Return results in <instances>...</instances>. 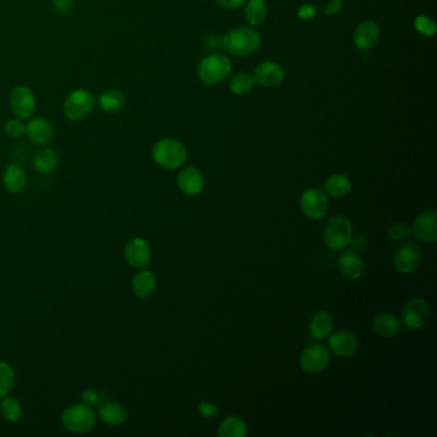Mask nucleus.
<instances>
[{"mask_svg": "<svg viewBox=\"0 0 437 437\" xmlns=\"http://www.w3.org/2000/svg\"><path fill=\"white\" fill-rule=\"evenodd\" d=\"M223 50L232 57L244 58L255 53L261 46V35L252 27H238L224 35Z\"/></svg>", "mask_w": 437, "mask_h": 437, "instance_id": "1", "label": "nucleus"}, {"mask_svg": "<svg viewBox=\"0 0 437 437\" xmlns=\"http://www.w3.org/2000/svg\"><path fill=\"white\" fill-rule=\"evenodd\" d=\"M63 429L73 435H86L96 424V413L94 408L84 403L72 404L63 410L61 415Z\"/></svg>", "mask_w": 437, "mask_h": 437, "instance_id": "2", "label": "nucleus"}, {"mask_svg": "<svg viewBox=\"0 0 437 437\" xmlns=\"http://www.w3.org/2000/svg\"><path fill=\"white\" fill-rule=\"evenodd\" d=\"M153 161L166 169H180L187 158L184 144L177 138H162L154 144L152 149Z\"/></svg>", "mask_w": 437, "mask_h": 437, "instance_id": "3", "label": "nucleus"}, {"mask_svg": "<svg viewBox=\"0 0 437 437\" xmlns=\"http://www.w3.org/2000/svg\"><path fill=\"white\" fill-rule=\"evenodd\" d=\"M96 106V99L92 92L86 89L72 90L63 103V115L71 122H80L90 115Z\"/></svg>", "mask_w": 437, "mask_h": 437, "instance_id": "4", "label": "nucleus"}, {"mask_svg": "<svg viewBox=\"0 0 437 437\" xmlns=\"http://www.w3.org/2000/svg\"><path fill=\"white\" fill-rule=\"evenodd\" d=\"M353 236V224L345 215H335L323 230V243L331 250H343Z\"/></svg>", "mask_w": 437, "mask_h": 437, "instance_id": "5", "label": "nucleus"}, {"mask_svg": "<svg viewBox=\"0 0 437 437\" xmlns=\"http://www.w3.org/2000/svg\"><path fill=\"white\" fill-rule=\"evenodd\" d=\"M231 62L223 54H209L200 62L198 76L207 85H218L230 76Z\"/></svg>", "mask_w": 437, "mask_h": 437, "instance_id": "6", "label": "nucleus"}, {"mask_svg": "<svg viewBox=\"0 0 437 437\" xmlns=\"http://www.w3.org/2000/svg\"><path fill=\"white\" fill-rule=\"evenodd\" d=\"M422 262V252L418 244L408 241L398 246L392 255L394 267L403 275H412L420 268Z\"/></svg>", "mask_w": 437, "mask_h": 437, "instance_id": "7", "label": "nucleus"}, {"mask_svg": "<svg viewBox=\"0 0 437 437\" xmlns=\"http://www.w3.org/2000/svg\"><path fill=\"white\" fill-rule=\"evenodd\" d=\"M300 210L309 220H321L329 210V200L326 192L312 187L301 194L299 200Z\"/></svg>", "mask_w": 437, "mask_h": 437, "instance_id": "8", "label": "nucleus"}, {"mask_svg": "<svg viewBox=\"0 0 437 437\" xmlns=\"http://www.w3.org/2000/svg\"><path fill=\"white\" fill-rule=\"evenodd\" d=\"M9 107L15 117L21 120H29L36 109L35 94L27 86H15L9 95Z\"/></svg>", "mask_w": 437, "mask_h": 437, "instance_id": "9", "label": "nucleus"}, {"mask_svg": "<svg viewBox=\"0 0 437 437\" xmlns=\"http://www.w3.org/2000/svg\"><path fill=\"white\" fill-rule=\"evenodd\" d=\"M429 303L422 298H413L407 301L403 308L401 318L403 322L410 330H420L424 327L430 320Z\"/></svg>", "mask_w": 437, "mask_h": 437, "instance_id": "10", "label": "nucleus"}, {"mask_svg": "<svg viewBox=\"0 0 437 437\" xmlns=\"http://www.w3.org/2000/svg\"><path fill=\"white\" fill-rule=\"evenodd\" d=\"M330 363V350L322 344H313L300 354V368L307 373H320Z\"/></svg>", "mask_w": 437, "mask_h": 437, "instance_id": "11", "label": "nucleus"}, {"mask_svg": "<svg viewBox=\"0 0 437 437\" xmlns=\"http://www.w3.org/2000/svg\"><path fill=\"white\" fill-rule=\"evenodd\" d=\"M123 257L126 263L132 268H145L152 261V248L145 238H131L124 245Z\"/></svg>", "mask_w": 437, "mask_h": 437, "instance_id": "12", "label": "nucleus"}, {"mask_svg": "<svg viewBox=\"0 0 437 437\" xmlns=\"http://www.w3.org/2000/svg\"><path fill=\"white\" fill-rule=\"evenodd\" d=\"M412 234L423 244L434 245L437 241V215L434 209L424 210L415 218Z\"/></svg>", "mask_w": 437, "mask_h": 437, "instance_id": "13", "label": "nucleus"}, {"mask_svg": "<svg viewBox=\"0 0 437 437\" xmlns=\"http://www.w3.org/2000/svg\"><path fill=\"white\" fill-rule=\"evenodd\" d=\"M329 349L340 358H350L358 352L359 341L349 331L341 330L332 332L329 336Z\"/></svg>", "mask_w": 437, "mask_h": 437, "instance_id": "14", "label": "nucleus"}, {"mask_svg": "<svg viewBox=\"0 0 437 437\" xmlns=\"http://www.w3.org/2000/svg\"><path fill=\"white\" fill-rule=\"evenodd\" d=\"M255 84L266 87H276L282 84L285 78V71L278 63L272 61H264L259 63L253 73Z\"/></svg>", "mask_w": 437, "mask_h": 437, "instance_id": "15", "label": "nucleus"}, {"mask_svg": "<svg viewBox=\"0 0 437 437\" xmlns=\"http://www.w3.org/2000/svg\"><path fill=\"white\" fill-rule=\"evenodd\" d=\"M26 135L35 145H48L54 138L53 124L44 117H35L26 124Z\"/></svg>", "mask_w": 437, "mask_h": 437, "instance_id": "16", "label": "nucleus"}, {"mask_svg": "<svg viewBox=\"0 0 437 437\" xmlns=\"http://www.w3.org/2000/svg\"><path fill=\"white\" fill-rule=\"evenodd\" d=\"M177 186L185 195L195 196L204 187V176L201 171L194 166L185 167L177 176Z\"/></svg>", "mask_w": 437, "mask_h": 437, "instance_id": "17", "label": "nucleus"}, {"mask_svg": "<svg viewBox=\"0 0 437 437\" xmlns=\"http://www.w3.org/2000/svg\"><path fill=\"white\" fill-rule=\"evenodd\" d=\"M381 38V29L375 21H363L354 31V44L359 50H369Z\"/></svg>", "mask_w": 437, "mask_h": 437, "instance_id": "18", "label": "nucleus"}, {"mask_svg": "<svg viewBox=\"0 0 437 437\" xmlns=\"http://www.w3.org/2000/svg\"><path fill=\"white\" fill-rule=\"evenodd\" d=\"M338 267L340 273L348 280H358L363 276L366 264L358 252L348 250L338 257Z\"/></svg>", "mask_w": 437, "mask_h": 437, "instance_id": "19", "label": "nucleus"}, {"mask_svg": "<svg viewBox=\"0 0 437 437\" xmlns=\"http://www.w3.org/2000/svg\"><path fill=\"white\" fill-rule=\"evenodd\" d=\"M157 287V278L150 271L141 269L131 280V292L138 299H148L153 295Z\"/></svg>", "mask_w": 437, "mask_h": 437, "instance_id": "20", "label": "nucleus"}, {"mask_svg": "<svg viewBox=\"0 0 437 437\" xmlns=\"http://www.w3.org/2000/svg\"><path fill=\"white\" fill-rule=\"evenodd\" d=\"M99 420L112 427H118L127 422L129 412L122 404L115 401H108L99 406Z\"/></svg>", "mask_w": 437, "mask_h": 437, "instance_id": "21", "label": "nucleus"}, {"mask_svg": "<svg viewBox=\"0 0 437 437\" xmlns=\"http://www.w3.org/2000/svg\"><path fill=\"white\" fill-rule=\"evenodd\" d=\"M334 317L327 310H318L312 315L309 322V334L312 338L321 341L334 332Z\"/></svg>", "mask_w": 437, "mask_h": 437, "instance_id": "22", "label": "nucleus"}, {"mask_svg": "<svg viewBox=\"0 0 437 437\" xmlns=\"http://www.w3.org/2000/svg\"><path fill=\"white\" fill-rule=\"evenodd\" d=\"M3 186L6 190L12 194H18L23 192L27 184V176L24 173L22 167L18 164H9L6 171L3 172Z\"/></svg>", "mask_w": 437, "mask_h": 437, "instance_id": "23", "label": "nucleus"}, {"mask_svg": "<svg viewBox=\"0 0 437 437\" xmlns=\"http://www.w3.org/2000/svg\"><path fill=\"white\" fill-rule=\"evenodd\" d=\"M372 329L380 338H392L400 331L399 320L392 313H380L373 318Z\"/></svg>", "mask_w": 437, "mask_h": 437, "instance_id": "24", "label": "nucleus"}, {"mask_svg": "<svg viewBox=\"0 0 437 437\" xmlns=\"http://www.w3.org/2000/svg\"><path fill=\"white\" fill-rule=\"evenodd\" d=\"M98 106L103 112L109 115H115L121 112L126 106V96L118 89H108L100 94L98 98Z\"/></svg>", "mask_w": 437, "mask_h": 437, "instance_id": "25", "label": "nucleus"}, {"mask_svg": "<svg viewBox=\"0 0 437 437\" xmlns=\"http://www.w3.org/2000/svg\"><path fill=\"white\" fill-rule=\"evenodd\" d=\"M58 162H59V157L53 148H43L35 154L32 164L38 173L48 175V173H52L58 167Z\"/></svg>", "mask_w": 437, "mask_h": 437, "instance_id": "26", "label": "nucleus"}, {"mask_svg": "<svg viewBox=\"0 0 437 437\" xmlns=\"http://www.w3.org/2000/svg\"><path fill=\"white\" fill-rule=\"evenodd\" d=\"M352 181L349 177L341 173H336L327 178V181L324 182V192H327L332 198L341 199L348 196L352 192Z\"/></svg>", "mask_w": 437, "mask_h": 437, "instance_id": "27", "label": "nucleus"}, {"mask_svg": "<svg viewBox=\"0 0 437 437\" xmlns=\"http://www.w3.org/2000/svg\"><path fill=\"white\" fill-rule=\"evenodd\" d=\"M217 435L220 437H245L248 435V424L238 415H229L220 423Z\"/></svg>", "mask_w": 437, "mask_h": 437, "instance_id": "28", "label": "nucleus"}, {"mask_svg": "<svg viewBox=\"0 0 437 437\" xmlns=\"http://www.w3.org/2000/svg\"><path fill=\"white\" fill-rule=\"evenodd\" d=\"M245 20L253 27L261 26L267 20L268 10L264 0H246Z\"/></svg>", "mask_w": 437, "mask_h": 437, "instance_id": "29", "label": "nucleus"}, {"mask_svg": "<svg viewBox=\"0 0 437 437\" xmlns=\"http://www.w3.org/2000/svg\"><path fill=\"white\" fill-rule=\"evenodd\" d=\"M0 415L8 422H18L22 415V406L13 396H3L0 401Z\"/></svg>", "mask_w": 437, "mask_h": 437, "instance_id": "30", "label": "nucleus"}, {"mask_svg": "<svg viewBox=\"0 0 437 437\" xmlns=\"http://www.w3.org/2000/svg\"><path fill=\"white\" fill-rule=\"evenodd\" d=\"M254 85L255 81L252 75H249L248 72H238L231 78L230 90L235 95L244 96L253 90Z\"/></svg>", "mask_w": 437, "mask_h": 437, "instance_id": "31", "label": "nucleus"}, {"mask_svg": "<svg viewBox=\"0 0 437 437\" xmlns=\"http://www.w3.org/2000/svg\"><path fill=\"white\" fill-rule=\"evenodd\" d=\"M15 384V369L7 361H0V399L12 392Z\"/></svg>", "mask_w": 437, "mask_h": 437, "instance_id": "32", "label": "nucleus"}, {"mask_svg": "<svg viewBox=\"0 0 437 437\" xmlns=\"http://www.w3.org/2000/svg\"><path fill=\"white\" fill-rule=\"evenodd\" d=\"M4 132L7 135L8 138H18L26 135V124L22 122L21 118L15 117V118H10L8 120L6 124H4Z\"/></svg>", "mask_w": 437, "mask_h": 437, "instance_id": "33", "label": "nucleus"}, {"mask_svg": "<svg viewBox=\"0 0 437 437\" xmlns=\"http://www.w3.org/2000/svg\"><path fill=\"white\" fill-rule=\"evenodd\" d=\"M415 30L418 31L423 36H434L436 32V24L435 22L426 17V15H418L415 20Z\"/></svg>", "mask_w": 437, "mask_h": 437, "instance_id": "34", "label": "nucleus"}, {"mask_svg": "<svg viewBox=\"0 0 437 437\" xmlns=\"http://www.w3.org/2000/svg\"><path fill=\"white\" fill-rule=\"evenodd\" d=\"M410 235H412V229L403 222L394 223L387 231V236L392 238V241H404Z\"/></svg>", "mask_w": 437, "mask_h": 437, "instance_id": "35", "label": "nucleus"}, {"mask_svg": "<svg viewBox=\"0 0 437 437\" xmlns=\"http://www.w3.org/2000/svg\"><path fill=\"white\" fill-rule=\"evenodd\" d=\"M81 399H83V403L86 404V406H89V407H99L103 404V395L100 394L98 390H94V389H86L81 394Z\"/></svg>", "mask_w": 437, "mask_h": 437, "instance_id": "36", "label": "nucleus"}, {"mask_svg": "<svg viewBox=\"0 0 437 437\" xmlns=\"http://www.w3.org/2000/svg\"><path fill=\"white\" fill-rule=\"evenodd\" d=\"M52 7L61 15H67L75 9V0H52Z\"/></svg>", "mask_w": 437, "mask_h": 437, "instance_id": "37", "label": "nucleus"}, {"mask_svg": "<svg viewBox=\"0 0 437 437\" xmlns=\"http://www.w3.org/2000/svg\"><path fill=\"white\" fill-rule=\"evenodd\" d=\"M198 410L201 415H204L206 418H210V417H215L218 415V409L215 407L213 403L207 401V400H203L200 401L199 406H198Z\"/></svg>", "mask_w": 437, "mask_h": 437, "instance_id": "38", "label": "nucleus"}, {"mask_svg": "<svg viewBox=\"0 0 437 437\" xmlns=\"http://www.w3.org/2000/svg\"><path fill=\"white\" fill-rule=\"evenodd\" d=\"M317 9L310 4H304L298 9V17L303 21H310L312 18H315Z\"/></svg>", "mask_w": 437, "mask_h": 437, "instance_id": "39", "label": "nucleus"}, {"mask_svg": "<svg viewBox=\"0 0 437 437\" xmlns=\"http://www.w3.org/2000/svg\"><path fill=\"white\" fill-rule=\"evenodd\" d=\"M349 245L353 248L354 252H361L367 246V240H366V238L361 236V235H357L354 238L352 236L350 241H349Z\"/></svg>", "mask_w": 437, "mask_h": 437, "instance_id": "40", "label": "nucleus"}, {"mask_svg": "<svg viewBox=\"0 0 437 437\" xmlns=\"http://www.w3.org/2000/svg\"><path fill=\"white\" fill-rule=\"evenodd\" d=\"M246 0H217V3L229 10H235L238 8L243 7L245 4Z\"/></svg>", "mask_w": 437, "mask_h": 437, "instance_id": "41", "label": "nucleus"}, {"mask_svg": "<svg viewBox=\"0 0 437 437\" xmlns=\"http://www.w3.org/2000/svg\"><path fill=\"white\" fill-rule=\"evenodd\" d=\"M341 9H343V0H330L326 7V15H338Z\"/></svg>", "mask_w": 437, "mask_h": 437, "instance_id": "42", "label": "nucleus"}, {"mask_svg": "<svg viewBox=\"0 0 437 437\" xmlns=\"http://www.w3.org/2000/svg\"><path fill=\"white\" fill-rule=\"evenodd\" d=\"M221 41H222V40L218 38V36L210 35V36H208L207 40H206V45H207L208 49L215 50V49L221 46Z\"/></svg>", "mask_w": 437, "mask_h": 437, "instance_id": "43", "label": "nucleus"}]
</instances>
